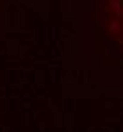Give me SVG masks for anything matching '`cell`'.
Returning a JSON list of instances; mask_svg holds the SVG:
<instances>
[{"label": "cell", "mask_w": 123, "mask_h": 132, "mask_svg": "<svg viewBox=\"0 0 123 132\" xmlns=\"http://www.w3.org/2000/svg\"><path fill=\"white\" fill-rule=\"evenodd\" d=\"M98 29L112 55L123 59V0H98Z\"/></svg>", "instance_id": "obj_1"}]
</instances>
